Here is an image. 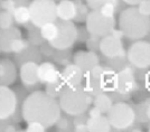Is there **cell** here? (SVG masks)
<instances>
[{
    "label": "cell",
    "instance_id": "cell-3",
    "mask_svg": "<svg viewBox=\"0 0 150 132\" xmlns=\"http://www.w3.org/2000/svg\"><path fill=\"white\" fill-rule=\"evenodd\" d=\"M59 105L62 111L67 115L75 116L85 113L93 103V96L84 90L83 85L66 86L59 96Z\"/></svg>",
    "mask_w": 150,
    "mask_h": 132
},
{
    "label": "cell",
    "instance_id": "cell-13",
    "mask_svg": "<svg viewBox=\"0 0 150 132\" xmlns=\"http://www.w3.org/2000/svg\"><path fill=\"white\" fill-rule=\"evenodd\" d=\"M73 63L79 65L84 73H88L95 65L100 64V58L93 50H79L73 56Z\"/></svg>",
    "mask_w": 150,
    "mask_h": 132
},
{
    "label": "cell",
    "instance_id": "cell-25",
    "mask_svg": "<svg viewBox=\"0 0 150 132\" xmlns=\"http://www.w3.org/2000/svg\"><path fill=\"white\" fill-rule=\"evenodd\" d=\"M13 18L16 24L24 25L30 23V10L29 6H18L13 11Z\"/></svg>",
    "mask_w": 150,
    "mask_h": 132
},
{
    "label": "cell",
    "instance_id": "cell-2",
    "mask_svg": "<svg viewBox=\"0 0 150 132\" xmlns=\"http://www.w3.org/2000/svg\"><path fill=\"white\" fill-rule=\"evenodd\" d=\"M119 28L131 40L142 39L150 32V17L142 15L138 7L130 6L120 13Z\"/></svg>",
    "mask_w": 150,
    "mask_h": 132
},
{
    "label": "cell",
    "instance_id": "cell-16",
    "mask_svg": "<svg viewBox=\"0 0 150 132\" xmlns=\"http://www.w3.org/2000/svg\"><path fill=\"white\" fill-rule=\"evenodd\" d=\"M38 77L39 82L43 84L55 82L61 77V71L52 62H43L38 67Z\"/></svg>",
    "mask_w": 150,
    "mask_h": 132
},
{
    "label": "cell",
    "instance_id": "cell-38",
    "mask_svg": "<svg viewBox=\"0 0 150 132\" xmlns=\"http://www.w3.org/2000/svg\"><path fill=\"white\" fill-rule=\"evenodd\" d=\"M85 1L91 10H99L105 2V0H85Z\"/></svg>",
    "mask_w": 150,
    "mask_h": 132
},
{
    "label": "cell",
    "instance_id": "cell-4",
    "mask_svg": "<svg viewBox=\"0 0 150 132\" xmlns=\"http://www.w3.org/2000/svg\"><path fill=\"white\" fill-rule=\"evenodd\" d=\"M106 116L110 121L113 129L125 130L133 126L137 119L134 109L125 101L115 102L106 113Z\"/></svg>",
    "mask_w": 150,
    "mask_h": 132
},
{
    "label": "cell",
    "instance_id": "cell-14",
    "mask_svg": "<svg viewBox=\"0 0 150 132\" xmlns=\"http://www.w3.org/2000/svg\"><path fill=\"white\" fill-rule=\"evenodd\" d=\"M17 68L16 65L9 58L0 59V85L10 86L16 82Z\"/></svg>",
    "mask_w": 150,
    "mask_h": 132
},
{
    "label": "cell",
    "instance_id": "cell-10",
    "mask_svg": "<svg viewBox=\"0 0 150 132\" xmlns=\"http://www.w3.org/2000/svg\"><path fill=\"white\" fill-rule=\"evenodd\" d=\"M18 107L16 92L9 86L0 85V120L10 119Z\"/></svg>",
    "mask_w": 150,
    "mask_h": 132
},
{
    "label": "cell",
    "instance_id": "cell-31",
    "mask_svg": "<svg viewBox=\"0 0 150 132\" xmlns=\"http://www.w3.org/2000/svg\"><path fill=\"white\" fill-rule=\"evenodd\" d=\"M101 38L99 36H95V35H90V37L88 38V40L85 42L86 43V47L88 50H93V52H98L100 50V42Z\"/></svg>",
    "mask_w": 150,
    "mask_h": 132
},
{
    "label": "cell",
    "instance_id": "cell-5",
    "mask_svg": "<svg viewBox=\"0 0 150 132\" xmlns=\"http://www.w3.org/2000/svg\"><path fill=\"white\" fill-rule=\"evenodd\" d=\"M29 10L30 21L38 28L57 19V4L54 0H33Z\"/></svg>",
    "mask_w": 150,
    "mask_h": 132
},
{
    "label": "cell",
    "instance_id": "cell-22",
    "mask_svg": "<svg viewBox=\"0 0 150 132\" xmlns=\"http://www.w3.org/2000/svg\"><path fill=\"white\" fill-rule=\"evenodd\" d=\"M82 85L84 90L88 92L91 96H96L98 94H100L102 91V88H101V83H100V78L98 77H94L91 74L88 73H85L84 74V78H83V82H82Z\"/></svg>",
    "mask_w": 150,
    "mask_h": 132
},
{
    "label": "cell",
    "instance_id": "cell-26",
    "mask_svg": "<svg viewBox=\"0 0 150 132\" xmlns=\"http://www.w3.org/2000/svg\"><path fill=\"white\" fill-rule=\"evenodd\" d=\"M40 34L46 42H53L56 39L58 35V26L56 25L55 21L45 24L44 26L40 27Z\"/></svg>",
    "mask_w": 150,
    "mask_h": 132
},
{
    "label": "cell",
    "instance_id": "cell-27",
    "mask_svg": "<svg viewBox=\"0 0 150 132\" xmlns=\"http://www.w3.org/2000/svg\"><path fill=\"white\" fill-rule=\"evenodd\" d=\"M28 42L29 44L35 45V46H40L45 43V40L42 34H40V28H38L30 21V30H28Z\"/></svg>",
    "mask_w": 150,
    "mask_h": 132
},
{
    "label": "cell",
    "instance_id": "cell-8",
    "mask_svg": "<svg viewBox=\"0 0 150 132\" xmlns=\"http://www.w3.org/2000/svg\"><path fill=\"white\" fill-rule=\"evenodd\" d=\"M129 63L136 68L148 69L150 67V43L146 40H134L127 50Z\"/></svg>",
    "mask_w": 150,
    "mask_h": 132
},
{
    "label": "cell",
    "instance_id": "cell-28",
    "mask_svg": "<svg viewBox=\"0 0 150 132\" xmlns=\"http://www.w3.org/2000/svg\"><path fill=\"white\" fill-rule=\"evenodd\" d=\"M75 5H76V16H75V21L76 23H83L88 18V5H84L81 0H74Z\"/></svg>",
    "mask_w": 150,
    "mask_h": 132
},
{
    "label": "cell",
    "instance_id": "cell-33",
    "mask_svg": "<svg viewBox=\"0 0 150 132\" xmlns=\"http://www.w3.org/2000/svg\"><path fill=\"white\" fill-rule=\"evenodd\" d=\"M46 126L38 122V121H30V122H27V128H26V131H30V132H44L46 131Z\"/></svg>",
    "mask_w": 150,
    "mask_h": 132
},
{
    "label": "cell",
    "instance_id": "cell-17",
    "mask_svg": "<svg viewBox=\"0 0 150 132\" xmlns=\"http://www.w3.org/2000/svg\"><path fill=\"white\" fill-rule=\"evenodd\" d=\"M101 88L103 92L110 93L118 88V71L111 66H104L103 73L100 77Z\"/></svg>",
    "mask_w": 150,
    "mask_h": 132
},
{
    "label": "cell",
    "instance_id": "cell-12",
    "mask_svg": "<svg viewBox=\"0 0 150 132\" xmlns=\"http://www.w3.org/2000/svg\"><path fill=\"white\" fill-rule=\"evenodd\" d=\"M38 67L36 62H27L19 66V76L20 81L25 88H35L39 82L38 77Z\"/></svg>",
    "mask_w": 150,
    "mask_h": 132
},
{
    "label": "cell",
    "instance_id": "cell-1",
    "mask_svg": "<svg viewBox=\"0 0 150 132\" xmlns=\"http://www.w3.org/2000/svg\"><path fill=\"white\" fill-rule=\"evenodd\" d=\"M23 120L26 122L38 121L47 129L55 126L62 115L59 101L45 91H34L25 97L21 105Z\"/></svg>",
    "mask_w": 150,
    "mask_h": 132
},
{
    "label": "cell",
    "instance_id": "cell-39",
    "mask_svg": "<svg viewBox=\"0 0 150 132\" xmlns=\"http://www.w3.org/2000/svg\"><path fill=\"white\" fill-rule=\"evenodd\" d=\"M90 32H88V28H77V40L80 42H86L88 38L90 37Z\"/></svg>",
    "mask_w": 150,
    "mask_h": 132
},
{
    "label": "cell",
    "instance_id": "cell-7",
    "mask_svg": "<svg viewBox=\"0 0 150 132\" xmlns=\"http://www.w3.org/2000/svg\"><path fill=\"white\" fill-rule=\"evenodd\" d=\"M55 23L58 26V35L55 40L50 43L56 49H69L77 40V27L72 20L57 18Z\"/></svg>",
    "mask_w": 150,
    "mask_h": 132
},
{
    "label": "cell",
    "instance_id": "cell-44",
    "mask_svg": "<svg viewBox=\"0 0 150 132\" xmlns=\"http://www.w3.org/2000/svg\"><path fill=\"white\" fill-rule=\"evenodd\" d=\"M121 1L122 0H105V2H109V4H111L113 6L117 8V10L120 8V5H121Z\"/></svg>",
    "mask_w": 150,
    "mask_h": 132
},
{
    "label": "cell",
    "instance_id": "cell-47",
    "mask_svg": "<svg viewBox=\"0 0 150 132\" xmlns=\"http://www.w3.org/2000/svg\"><path fill=\"white\" fill-rule=\"evenodd\" d=\"M149 131H150V128H149Z\"/></svg>",
    "mask_w": 150,
    "mask_h": 132
},
{
    "label": "cell",
    "instance_id": "cell-43",
    "mask_svg": "<svg viewBox=\"0 0 150 132\" xmlns=\"http://www.w3.org/2000/svg\"><path fill=\"white\" fill-rule=\"evenodd\" d=\"M123 2H125L129 6H138L142 0H122Z\"/></svg>",
    "mask_w": 150,
    "mask_h": 132
},
{
    "label": "cell",
    "instance_id": "cell-30",
    "mask_svg": "<svg viewBox=\"0 0 150 132\" xmlns=\"http://www.w3.org/2000/svg\"><path fill=\"white\" fill-rule=\"evenodd\" d=\"M28 46H29V42L28 40H26V39L21 37H18L15 38L13 40L10 48H11V53L15 54V53H20V52L25 50Z\"/></svg>",
    "mask_w": 150,
    "mask_h": 132
},
{
    "label": "cell",
    "instance_id": "cell-34",
    "mask_svg": "<svg viewBox=\"0 0 150 132\" xmlns=\"http://www.w3.org/2000/svg\"><path fill=\"white\" fill-rule=\"evenodd\" d=\"M40 52H42V54L45 55V56L52 57L54 56V54L56 52V48L50 44V42H45V43H43V44L40 45Z\"/></svg>",
    "mask_w": 150,
    "mask_h": 132
},
{
    "label": "cell",
    "instance_id": "cell-19",
    "mask_svg": "<svg viewBox=\"0 0 150 132\" xmlns=\"http://www.w3.org/2000/svg\"><path fill=\"white\" fill-rule=\"evenodd\" d=\"M21 37V32L17 27H11L8 29H0V49L2 53L11 54V43L15 38Z\"/></svg>",
    "mask_w": 150,
    "mask_h": 132
},
{
    "label": "cell",
    "instance_id": "cell-18",
    "mask_svg": "<svg viewBox=\"0 0 150 132\" xmlns=\"http://www.w3.org/2000/svg\"><path fill=\"white\" fill-rule=\"evenodd\" d=\"M15 62L18 66L27 62H42V52L38 49L37 46L29 44L25 50L20 53H15Z\"/></svg>",
    "mask_w": 150,
    "mask_h": 132
},
{
    "label": "cell",
    "instance_id": "cell-6",
    "mask_svg": "<svg viewBox=\"0 0 150 132\" xmlns=\"http://www.w3.org/2000/svg\"><path fill=\"white\" fill-rule=\"evenodd\" d=\"M85 27L91 35L104 37L115 28L114 17H108L100 10H91L85 20Z\"/></svg>",
    "mask_w": 150,
    "mask_h": 132
},
{
    "label": "cell",
    "instance_id": "cell-32",
    "mask_svg": "<svg viewBox=\"0 0 150 132\" xmlns=\"http://www.w3.org/2000/svg\"><path fill=\"white\" fill-rule=\"evenodd\" d=\"M55 126H57L58 130H61V131H66V130H71V128H69L71 126H74V122H71L67 116L61 115V118L57 120Z\"/></svg>",
    "mask_w": 150,
    "mask_h": 132
},
{
    "label": "cell",
    "instance_id": "cell-29",
    "mask_svg": "<svg viewBox=\"0 0 150 132\" xmlns=\"http://www.w3.org/2000/svg\"><path fill=\"white\" fill-rule=\"evenodd\" d=\"M15 18H13V13L2 10L0 11V29H8L11 28L15 25Z\"/></svg>",
    "mask_w": 150,
    "mask_h": 132
},
{
    "label": "cell",
    "instance_id": "cell-9",
    "mask_svg": "<svg viewBox=\"0 0 150 132\" xmlns=\"http://www.w3.org/2000/svg\"><path fill=\"white\" fill-rule=\"evenodd\" d=\"M140 80L138 77V68L128 63L118 71V91L131 94L140 88Z\"/></svg>",
    "mask_w": 150,
    "mask_h": 132
},
{
    "label": "cell",
    "instance_id": "cell-11",
    "mask_svg": "<svg viewBox=\"0 0 150 132\" xmlns=\"http://www.w3.org/2000/svg\"><path fill=\"white\" fill-rule=\"evenodd\" d=\"M100 52L106 58H115V57L127 55V53L125 52L122 39L117 38L115 36H113L112 34H109L101 38Z\"/></svg>",
    "mask_w": 150,
    "mask_h": 132
},
{
    "label": "cell",
    "instance_id": "cell-15",
    "mask_svg": "<svg viewBox=\"0 0 150 132\" xmlns=\"http://www.w3.org/2000/svg\"><path fill=\"white\" fill-rule=\"evenodd\" d=\"M84 72L82 68L76 65L75 63H71L66 65L63 71L61 72L63 81L65 82L66 86H74V85H80L83 82L84 78Z\"/></svg>",
    "mask_w": 150,
    "mask_h": 132
},
{
    "label": "cell",
    "instance_id": "cell-46",
    "mask_svg": "<svg viewBox=\"0 0 150 132\" xmlns=\"http://www.w3.org/2000/svg\"><path fill=\"white\" fill-rule=\"evenodd\" d=\"M0 53H1V49H0Z\"/></svg>",
    "mask_w": 150,
    "mask_h": 132
},
{
    "label": "cell",
    "instance_id": "cell-42",
    "mask_svg": "<svg viewBox=\"0 0 150 132\" xmlns=\"http://www.w3.org/2000/svg\"><path fill=\"white\" fill-rule=\"evenodd\" d=\"M74 130H75V131H88V123H85V124H79V126H75Z\"/></svg>",
    "mask_w": 150,
    "mask_h": 132
},
{
    "label": "cell",
    "instance_id": "cell-36",
    "mask_svg": "<svg viewBox=\"0 0 150 132\" xmlns=\"http://www.w3.org/2000/svg\"><path fill=\"white\" fill-rule=\"evenodd\" d=\"M137 7L142 15L150 17V0H142Z\"/></svg>",
    "mask_w": 150,
    "mask_h": 132
},
{
    "label": "cell",
    "instance_id": "cell-35",
    "mask_svg": "<svg viewBox=\"0 0 150 132\" xmlns=\"http://www.w3.org/2000/svg\"><path fill=\"white\" fill-rule=\"evenodd\" d=\"M99 10H100L103 15L108 16V17H114L115 13L118 11L117 8L113 6V5H111V4H109V2H104L103 6L101 7Z\"/></svg>",
    "mask_w": 150,
    "mask_h": 132
},
{
    "label": "cell",
    "instance_id": "cell-45",
    "mask_svg": "<svg viewBox=\"0 0 150 132\" xmlns=\"http://www.w3.org/2000/svg\"><path fill=\"white\" fill-rule=\"evenodd\" d=\"M146 114H147V118H148V120L150 121V103L148 104V107H147V111H146Z\"/></svg>",
    "mask_w": 150,
    "mask_h": 132
},
{
    "label": "cell",
    "instance_id": "cell-41",
    "mask_svg": "<svg viewBox=\"0 0 150 132\" xmlns=\"http://www.w3.org/2000/svg\"><path fill=\"white\" fill-rule=\"evenodd\" d=\"M101 114H103L102 112H101L100 110L98 109L96 107H92L90 110H88V116H91V118H93V116H99V115H101Z\"/></svg>",
    "mask_w": 150,
    "mask_h": 132
},
{
    "label": "cell",
    "instance_id": "cell-20",
    "mask_svg": "<svg viewBox=\"0 0 150 132\" xmlns=\"http://www.w3.org/2000/svg\"><path fill=\"white\" fill-rule=\"evenodd\" d=\"M76 5L74 0H61L57 4V18L63 20H74Z\"/></svg>",
    "mask_w": 150,
    "mask_h": 132
},
{
    "label": "cell",
    "instance_id": "cell-40",
    "mask_svg": "<svg viewBox=\"0 0 150 132\" xmlns=\"http://www.w3.org/2000/svg\"><path fill=\"white\" fill-rule=\"evenodd\" d=\"M144 88H147V91L150 92V71H146L144 72Z\"/></svg>",
    "mask_w": 150,
    "mask_h": 132
},
{
    "label": "cell",
    "instance_id": "cell-24",
    "mask_svg": "<svg viewBox=\"0 0 150 132\" xmlns=\"http://www.w3.org/2000/svg\"><path fill=\"white\" fill-rule=\"evenodd\" d=\"M66 88V84L63 81L62 76L55 81V82L47 83L45 84V92L48 95H50L52 97H55V99H59L61 94L63 93L64 88Z\"/></svg>",
    "mask_w": 150,
    "mask_h": 132
},
{
    "label": "cell",
    "instance_id": "cell-21",
    "mask_svg": "<svg viewBox=\"0 0 150 132\" xmlns=\"http://www.w3.org/2000/svg\"><path fill=\"white\" fill-rule=\"evenodd\" d=\"M88 131L91 132H108L111 131L112 126L108 116L101 114L99 116H88Z\"/></svg>",
    "mask_w": 150,
    "mask_h": 132
},
{
    "label": "cell",
    "instance_id": "cell-37",
    "mask_svg": "<svg viewBox=\"0 0 150 132\" xmlns=\"http://www.w3.org/2000/svg\"><path fill=\"white\" fill-rule=\"evenodd\" d=\"M16 8H17V4L15 0H4L2 1V10L13 13Z\"/></svg>",
    "mask_w": 150,
    "mask_h": 132
},
{
    "label": "cell",
    "instance_id": "cell-23",
    "mask_svg": "<svg viewBox=\"0 0 150 132\" xmlns=\"http://www.w3.org/2000/svg\"><path fill=\"white\" fill-rule=\"evenodd\" d=\"M114 104L111 95L106 92H101L100 94L93 97V105L96 107L103 114H106Z\"/></svg>",
    "mask_w": 150,
    "mask_h": 132
}]
</instances>
